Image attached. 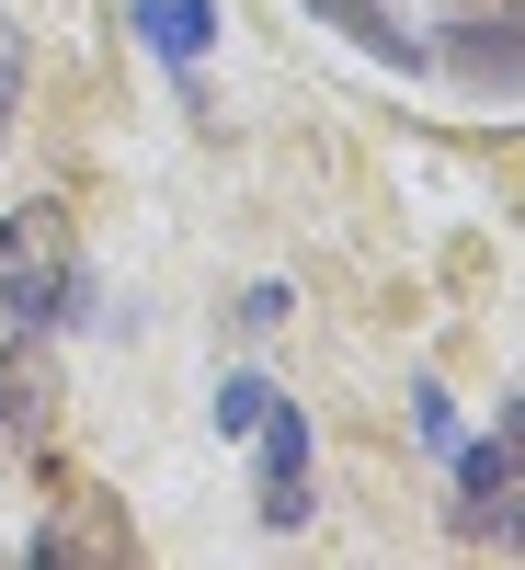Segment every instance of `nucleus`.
<instances>
[{
  "label": "nucleus",
  "mask_w": 525,
  "mask_h": 570,
  "mask_svg": "<svg viewBox=\"0 0 525 570\" xmlns=\"http://www.w3.org/2000/svg\"><path fill=\"white\" fill-rule=\"evenodd\" d=\"M457 537H480V548L503 537V548H525V434L457 456Z\"/></svg>",
  "instance_id": "nucleus-2"
},
{
  "label": "nucleus",
  "mask_w": 525,
  "mask_h": 570,
  "mask_svg": "<svg viewBox=\"0 0 525 570\" xmlns=\"http://www.w3.org/2000/svg\"><path fill=\"white\" fill-rule=\"evenodd\" d=\"M263 525H309V411L298 400H263Z\"/></svg>",
  "instance_id": "nucleus-3"
},
{
  "label": "nucleus",
  "mask_w": 525,
  "mask_h": 570,
  "mask_svg": "<svg viewBox=\"0 0 525 570\" xmlns=\"http://www.w3.org/2000/svg\"><path fill=\"white\" fill-rule=\"evenodd\" d=\"M263 376H229V389H217V434H252V422H263Z\"/></svg>",
  "instance_id": "nucleus-8"
},
{
  "label": "nucleus",
  "mask_w": 525,
  "mask_h": 570,
  "mask_svg": "<svg viewBox=\"0 0 525 570\" xmlns=\"http://www.w3.org/2000/svg\"><path fill=\"white\" fill-rule=\"evenodd\" d=\"M58 297H69V228H58V206H23L0 228V308L12 320H58Z\"/></svg>",
  "instance_id": "nucleus-1"
},
{
  "label": "nucleus",
  "mask_w": 525,
  "mask_h": 570,
  "mask_svg": "<svg viewBox=\"0 0 525 570\" xmlns=\"http://www.w3.org/2000/svg\"><path fill=\"white\" fill-rule=\"evenodd\" d=\"M12 115H23V23L0 12V149H12Z\"/></svg>",
  "instance_id": "nucleus-7"
},
{
  "label": "nucleus",
  "mask_w": 525,
  "mask_h": 570,
  "mask_svg": "<svg viewBox=\"0 0 525 570\" xmlns=\"http://www.w3.org/2000/svg\"><path fill=\"white\" fill-rule=\"evenodd\" d=\"M35 411H46V365L35 354H0V445H12Z\"/></svg>",
  "instance_id": "nucleus-6"
},
{
  "label": "nucleus",
  "mask_w": 525,
  "mask_h": 570,
  "mask_svg": "<svg viewBox=\"0 0 525 570\" xmlns=\"http://www.w3.org/2000/svg\"><path fill=\"white\" fill-rule=\"evenodd\" d=\"M411 434H422V445H457V411H446V389H411Z\"/></svg>",
  "instance_id": "nucleus-9"
},
{
  "label": "nucleus",
  "mask_w": 525,
  "mask_h": 570,
  "mask_svg": "<svg viewBox=\"0 0 525 570\" xmlns=\"http://www.w3.org/2000/svg\"><path fill=\"white\" fill-rule=\"evenodd\" d=\"M446 69H457V80H480V91H525V46H503V23H457Z\"/></svg>",
  "instance_id": "nucleus-4"
},
{
  "label": "nucleus",
  "mask_w": 525,
  "mask_h": 570,
  "mask_svg": "<svg viewBox=\"0 0 525 570\" xmlns=\"http://www.w3.org/2000/svg\"><path fill=\"white\" fill-rule=\"evenodd\" d=\"M137 35H149L161 58H206V35H217V12H206V0H137Z\"/></svg>",
  "instance_id": "nucleus-5"
}]
</instances>
